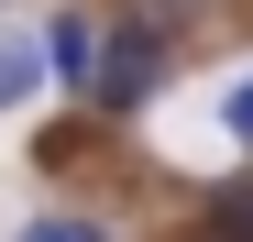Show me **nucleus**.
<instances>
[{"label":"nucleus","instance_id":"39448f33","mask_svg":"<svg viewBox=\"0 0 253 242\" xmlns=\"http://www.w3.org/2000/svg\"><path fill=\"white\" fill-rule=\"evenodd\" d=\"M22 242H110V231H99V220H33Z\"/></svg>","mask_w":253,"mask_h":242},{"label":"nucleus","instance_id":"423d86ee","mask_svg":"<svg viewBox=\"0 0 253 242\" xmlns=\"http://www.w3.org/2000/svg\"><path fill=\"white\" fill-rule=\"evenodd\" d=\"M220 121H231V132H242V143H253V77H242V88L220 99Z\"/></svg>","mask_w":253,"mask_h":242},{"label":"nucleus","instance_id":"7ed1b4c3","mask_svg":"<svg viewBox=\"0 0 253 242\" xmlns=\"http://www.w3.org/2000/svg\"><path fill=\"white\" fill-rule=\"evenodd\" d=\"M44 55H55V77H66V88H88V55H99V33H88V22H55V33H44Z\"/></svg>","mask_w":253,"mask_h":242},{"label":"nucleus","instance_id":"f257e3e1","mask_svg":"<svg viewBox=\"0 0 253 242\" xmlns=\"http://www.w3.org/2000/svg\"><path fill=\"white\" fill-rule=\"evenodd\" d=\"M165 33H176V11H143V33H132V11H121L110 55H88V99H99V110H143V99H154V77H165Z\"/></svg>","mask_w":253,"mask_h":242},{"label":"nucleus","instance_id":"f03ea898","mask_svg":"<svg viewBox=\"0 0 253 242\" xmlns=\"http://www.w3.org/2000/svg\"><path fill=\"white\" fill-rule=\"evenodd\" d=\"M33 88H44V44L33 33H0V110H22Z\"/></svg>","mask_w":253,"mask_h":242},{"label":"nucleus","instance_id":"20e7f679","mask_svg":"<svg viewBox=\"0 0 253 242\" xmlns=\"http://www.w3.org/2000/svg\"><path fill=\"white\" fill-rule=\"evenodd\" d=\"M209 242H253V176H231L209 198Z\"/></svg>","mask_w":253,"mask_h":242}]
</instances>
